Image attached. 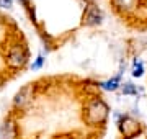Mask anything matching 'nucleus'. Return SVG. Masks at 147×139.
Here are the masks:
<instances>
[{
    "label": "nucleus",
    "instance_id": "f257e3e1",
    "mask_svg": "<svg viewBox=\"0 0 147 139\" xmlns=\"http://www.w3.org/2000/svg\"><path fill=\"white\" fill-rule=\"evenodd\" d=\"M108 105L100 96H95L87 102L84 111V119L88 126H101L108 118Z\"/></svg>",
    "mask_w": 147,
    "mask_h": 139
},
{
    "label": "nucleus",
    "instance_id": "f03ea898",
    "mask_svg": "<svg viewBox=\"0 0 147 139\" xmlns=\"http://www.w3.org/2000/svg\"><path fill=\"white\" fill-rule=\"evenodd\" d=\"M28 59V54L26 51L21 48V46H13V48L8 51V57H7V62L10 67L13 69H18V67H23L25 62Z\"/></svg>",
    "mask_w": 147,
    "mask_h": 139
},
{
    "label": "nucleus",
    "instance_id": "7ed1b4c3",
    "mask_svg": "<svg viewBox=\"0 0 147 139\" xmlns=\"http://www.w3.org/2000/svg\"><path fill=\"white\" fill-rule=\"evenodd\" d=\"M119 128H121V133L124 134L126 138H134L139 133V123H137L136 119H132L131 116L123 118L119 123Z\"/></svg>",
    "mask_w": 147,
    "mask_h": 139
},
{
    "label": "nucleus",
    "instance_id": "20e7f679",
    "mask_svg": "<svg viewBox=\"0 0 147 139\" xmlns=\"http://www.w3.org/2000/svg\"><path fill=\"white\" fill-rule=\"evenodd\" d=\"M31 92H33V84H26V85L21 87L20 90L16 92L15 100H13L15 107H18V108L25 107V105L30 102V98H31Z\"/></svg>",
    "mask_w": 147,
    "mask_h": 139
},
{
    "label": "nucleus",
    "instance_id": "39448f33",
    "mask_svg": "<svg viewBox=\"0 0 147 139\" xmlns=\"http://www.w3.org/2000/svg\"><path fill=\"white\" fill-rule=\"evenodd\" d=\"M0 139H16V124L13 119H5L0 124Z\"/></svg>",
    "mask_w": 147,
    "mask_h": 139
},
{
    "label": "nucleus",
    "instance_id": "423d86ee",
    "mask_svg": "<svg viewBox=\"0 0 147 139\" xmlns=\"http://www.w3.org/2000/svg\"><path fill=\"white\" fill-rule=\"evenodd\" d=\"M101 22V11L96 7H90L87 15H85V23L87 25H96Z\"/></svg>",
    "mask_w": 147,
    "mask_h": 139
},
{
    "label": "nucleus",
    "instance_id": "0eeeda50",
    "mask_svg": "<svg viewBox=\"0 0 147 139\" xmlns=\"http://www.w3.org/2000/svg\"><path fill=\"white\" fill-rule=\"evenodd\" d=\"M101 85H103V88H106V90H116L118 85H119V77H113L111 80L105 82V84H101Z\"/></svg>",
    "mask_w": 147,
    "mask_h": 139
},
{
    "label": "nucleus",
    "instance_id": "6e6552de",
    "mask_svg": "<svg viewBox=\"0 0 147 139\" xmlns=\"http://www.w3.org/2000/svg\"><path fill=\"white\" fill-rule=\"evenodd\" d=\"M42 64H44V57H42V56H38V57H36V61L33 62L31 69H33V70H38V69H41V67H42Z\"/></svg>",
    "mask_w": 147,
    "mask_h": 139
},
{
    "label": "nucleus",
    "instance_id": "1a4fd4ad",
    "mask_svg": "<svg viewBox=\"0 0 147 139\" xmlns=\"http://www.w3.org/2000/svg\"><path fill=\"white\" fill-rule=\"evenodd\" d=\"M123 92H124V95H132V93H136V88L132 84H126L123 87Z\"/></svg>",
    "mask_w": 147,
    "mask_h": 139
},
{
    "label": "nucleus",
    "instance_id": "9d476101",
    "mask_svg": "<svg viewBox=\"0 0 147 139\" xmlns=\"http://www.w3.org/2000/svg\"><path fill=\"white\" fill-rule=\"evenodd\" d=\"M132 75H134V77H139V75H142V65H141V64L137 65V62H136V67H134V70H132Z\"/></svg>",
    "mask_w": 147,
    "mask_h": 139
},
{
    "label": "nucleus",
    "instance_id": "9b49d317",
    "mask_svg": "<svg viewBox=\"0 0 147 139\" xmlns=\"http://www.w3.org/2000/svg\"><path fill=\"white\" fill-rule=\"evenodd\" d=\"M11 3H13V0H0L2 8H11Z\"/></svg>",
    "mask_w": 147,
    "mask_h": 139
},
{
    "label": "nucleus",
    "instance_id": "f8f14e48",
    "mask_svg": "<svg viewBox=\"0 0 147 139\" xmlns=\"http://www.w3.org/2000/svg\"><path fill=\"white\" fill-rule=\"evenodd\" d=\"M3 84H5V80H3V79L0 77V90H2V87H3Z\"/></svg>",
    "mask_w": 147,
    "mask_h": 139
}]
</instances>
